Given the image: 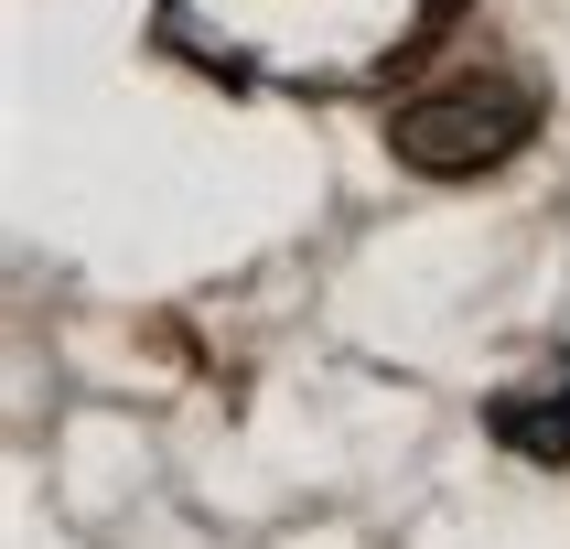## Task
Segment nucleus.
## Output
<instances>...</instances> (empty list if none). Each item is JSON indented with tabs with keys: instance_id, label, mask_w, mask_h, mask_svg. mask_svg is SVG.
I'll use <instances>...</instances> for the list:
<instances>
[{
	"instance_id": "obj_1",
	"label": "nucleus",
	"mask_w": 570,
	"mask_h": 549,
	"mask_svg": "<svg viewBox=\"0 0 570 549\" xmlns=\"http://www.w3.org/2000/svg\"><path fill=\"white\" fill-rule=\"evenodd\" d=\"M474 0H161L151 43L248 97H410Z\"/></svg>"
},
{
	"instance_id": "obj_2",
	"label": "nucleus",
	"mask_w": 570,
	"mask_h": 549,
	"mask_svg": "<svg viewBox=\"0 0 570 549\" xmlns=\"http://www.w3.org/2000/svg\"><path fill=\"white\" fill-rule=\"evenodd\" d=\"M539 119H549L539 65L507 43H463L410 97H387V161H410L420 184H474V173H507L539 140Z\"/></svg>"
},
{
	"instance_id": "obj_3",
	"label": "nucleus",
	"mask_w": 570,
	"mask_h": 549,
	"mask_svg": "<svg viewBox=\"0 0 570 549\" xmlns=\"http://www.w3.org/2000/svg\"><path fill=\"white\" fill-rule=\"evenodd\" d=\"M484 431L517 452V463H570V355L549 378H517L484 399Z\"/></svg>"
}]
</instances>
